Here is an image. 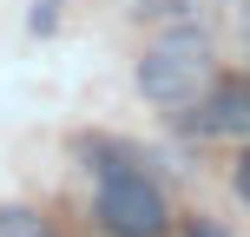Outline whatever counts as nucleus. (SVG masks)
<instances>
[{
	"mask_svg": "<svg viewBox=\"0 0 250 237\" xmlns=\"http://www.w3.org/2000/svg\"><path fill=\"white\" fill-rule=\"evenodd\" d=\"M204 86H211V46H204L198 26H171V33L138 60V92H145L151 106H165V112L191 106Z\"/></svg>",
	"mask_w": 250,
	"mask_h": 237,
	"instance_id": "1",
	"label": "nucleus"
},
{
	"mask_svg": "<svg viewBox=\"0 0 250 237\" xmlns=\"http://www.w3.org/2000/svg\"><path fill=\"white\" fill-rule=\"evenodd\" d=\"M99 217L119 237H158L165 231V191L132 165H99Z\"/></svg>",
	"mask_w": 250,
	"mask_h": 237,
	"instance_id": "2",
	"label": "nucleus"
},
{
	"mask_svg": "<svg viewBox=\"0 0 250 237\" xmlns=\"http://www.w3.org/2000/svg\"><path fill=\"white\" fill-rule=\"evenodd\" d=\"M191 138H244L250 132V86H217L198 112H185Z\"/></svg>",
	"mask_w": 250,
	"mask_h": 237,
	"instance_id": "3",
	"label": "nucleus"
},
{
	"mask_svg": "<svg viewBox=\"0 0 250 237\" xmlns=\"http://www.w3.org/2000/svg\"><path fill=\"white\" fill-rule=\"evenodd\" d=\"M145 20H171V26H198V7L191 0H138Z\"/></svg>",
	"mask_w": 250,
	"mask_h": 237,
	"instance_id": "4",
	"label": "nucleus"
},
{
	"mask_svg": "<svg viewBox=\"0 0 250 237\" xmlns=\"http://www.w3.org/2000/svg\"><path fill=\"white\" fill-rule=\"evenodd\" d=\"M0 237H53V231L40 224V211H20V204H7V211H0Z\"/></svg>",
	"mask_w": 250,
	"mask_h": 237,
	"instance_id": "5",
	"label": "nucleus"
},
{
	"mask_svg": "<svg viewBox=\"0 0 250 237\" xmlns=\"http://www.w3.org/2000/svg\"><path fill=\"white\" fill-rule=\"evenodd\" d=\"M26 26H33L40 40H46L53 26H60V0H33V13H26Z\"/></svg>",
	"mask_w": 250,
	"mask_h": 237,
	"instance_id": "6",
	"label": "nucleus"
},
{
	"mask_svg": "<svg viewBox=\"0 0 250 237\" xmlns=\"http://www.w3.org/2000/svg\"><path fill=\"white\" fill-rule=\"evenodd\" d=\"M237 198H244V204H250V158H244V165H237Z\"/></svg>",
	"mask_w": 250,
	"mask_h": 237,
	"instance_id": "7",
	"label": "nucleus"
},
{
	"mask_svg": "<svg viewBox=\"0 0 250 237\" xmlns=\"http://www.w3.org/2000/svg\"><path fill=\"white\" fill-rule=\"evenodd\" d=\"M191 237H224V231H217V224H198V231H191Z\"/></svg>",
	"mask_w": 250,
	"mask_h": 237,
	"instance_id": "8",
	"label": "nucleus"
}]
</instances>
